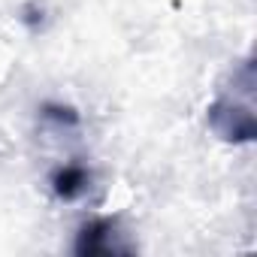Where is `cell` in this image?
I'll list each match as a JSON object with an SVG mask.
<instances>
[{
	"label": "cell",
	"mask_w": 257,
	"mask_h": 257,
	"mask_svg": "<svg viewBox=\"0 0 257 257\" xmlns=\"http://www.w3.org/2000/svg\"><path fill=\"white\" fill-rule=\"evenodd\" d=\"M49 185H52L58 200H79L91 188V170L82 164H64L52 173Z\"/></svg>",
	"instance_id": "cell-3"
},
{
	"label": "cell",
	"mask_w": 257,
	"mask_h": 257,
	"mask_svg": "<svg viewBox=\"0 0 257 257\" xmlns=\"http://www.w3.org/2000/svg\"><path fill=\"white\" fill-rule=\"evenodd\" d=\"M209 127L224 140V143H251L257 137V118H254V103L251 97L236 100L230 94H221L209 103L206 109Z\"/></svg>",
	"instance_id": "cell-1"
},
{
	"label": "cell",
	"mask_w": 257,
	"mask_h": 257,
	"mask_svg": "<svg viewBox=\"0 0 257 257\" xmlns=\"http://www.w3.org/2000/svg\"><path fill=\"white\" fill-rule=\"evenodd\" d=\"M40 112H43V118L58 121V124H67V127H76L79 124V112L73 106H64V103H46Z\"/></svg>",
	"instance_id": "cell-4"
},
{
	"label": "cell",
	"mask_w": 257,
	"mask_h": 257,
	"mask_svg": "<svg viewBox=\"0 0 257 257\" xmlns=\"http://www.w3.org/2000/svg\"><path fill=\"white\" fill-rule=\"evenodd\" d=\"M76 254H127L131 245L121 242L118 224L112 218H94L79 230L76 239Z\"/></svg>",
	"instance_id": "cell-2"
}]
</instances>
